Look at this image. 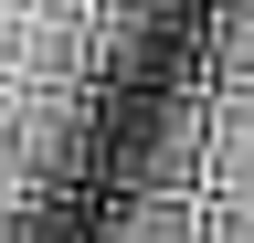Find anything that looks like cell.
Returning <instances> with one entry per match:
<instances>
[{
  "instance_id": "6da1fadb",
  "label": "cell",
  "mask_w": 254,
  "mask_h": 243,
  "mask_svg": "<svg viewBox=\"0 0 254 243\" xmlns=\"http://www.w3.org/2000/svg\"><path fill=\"white\" fill-rule=\"evenodd\" d=\"M106 243H212V222H201L190 201H127Z\"/></svg>"
},
{
  "instance_id": "7a4b0ae2",
  "label": "cell",
  "mask_w": 254,
  "mask_h": 243,
  "mask_svg": "<svg viewBox=\"0 0 254 243\" xmlns=\"http://www.w3.org/2000/svg\"><path fill=\"white\" fill-rule=\"evenodd\" d=\"M212 243H254V211H222V222H212Z\"/></svg>"
}]
</instances>
